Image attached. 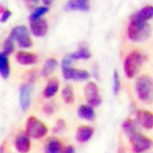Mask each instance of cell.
<instances>
[{"label":"cell","mask_w":153,"mask_h":153,"mask_svg":"<svg viewBox=\"0 0 153 153\" xmlns=\"http://www.w3.org/2000/svg\"><path fill=\"white\" fill-rule=\"evenodd\" d=\"M44 111L48 114H51L54 111V106L51 103H47L44 106Z\"/></svg>","instance_id":"cell-30"},{"label":"cell","mask_w":153,"mask_h":153,"mask_svg":"<svg viewBox=\"0 0 153 153\" xmlns=\"http://www.w3.org/2000/svg\"><path fill=\"white\" fill-rule=\"evenodd\" d=\"M16 58L20 64L25 65H34L38 61V57L36 54L24 51H19L16 54Z\"/></svg>","instance_id":"cell-14"},{"label":"cell","mask_w":153,"mask_h":153,"mask_svg":"<svg viewBox=\"0 0 153 153\" xmlns=\"http://www.w3.org/2000/svg\"><path fill=\"white\" fill-rule=\"evenodd\" d=\"M15 146L20 153H27L31 148V141L27 134H20L16 137Z\"/></svg>","instance_id":"cell-12"},{"label":"cell","mask_w":153,"mask_h":153,"mask_svg":"<svg viewBox=\"0 0 153 153\" xmlns=\"http://www.w3.org/2000/svg\"><path fill=\"white\" fill-rule=\"evenodd\" d=\"M129 140L133 151L136 153H142L150 149L152 146V141L149 138L140 132H135L129 135Z\"/></svg>","instance_id":"cell-5"},{"label":"cell","mask_w":153,"mask_h":153,"mask_svg":"<svg viewBox=\"0 0 153 153\" xmlns=\"http://www.w3.org/2000/svg\"><path fill=\"white\" fill-rule=\"evenodd\" d=\"M48 6H46V5H42V6H39V7L36 8L33 12H31V16H30V21H33L35 19H41L42 16L45 14L46 12L48 11Z\"/></svg>","instance_id":"cell-24"},{"label":"cell","mask_w":153,"mask_h":153,"mask_svg":"<svg viewBox=\"0 0 153 153\" xmlns=\"http://www.w3.org/2000/svg\"><path fill=\"white\" fill-rule=\"evenodd\" d=\"M13 50H14L13 40L10 37H9L4 42V52L8 55L9 54H11L13 51Z\"/></svg>","instance_id":"cell-27"},{"label":"cell","mask_w":153,"mask_h":153,"mask_svg":"<svg viewBox=\"0 0 153 153\" xmlns=\"http://www.w3.org/2000/svg\"><path fill=\"white\" fill-rule=\"evenodd\" d=\"M86 100L87 103L91 106H97L101 103V97L100 94V91L97 84L94 82H89L86 85L85 89Z\"/></svg>","instance_id":"cell-7"},{"label":"cell","mask_w":153,"mask_h":153,"mask_svg":"<svg viewBox=\"0 0 153 153\" xmlns=\"http://www.w3.org/2000/svg\"><path fill=\"white\" fill-rule=\"evenodd\" d=\"M72 60H78V59H88L91 57V51L85 47H81L78 50L69 54Z\"/></svg>","instance_id":"cell-21"},{"label":"cell","mask_w":153,"mask_h":153,"mask_svg":"<svg viewBox=\"0 0 153 153\" xmlns=\"http://www.w3.org/2000/svg\"><path fill=\"white\" fill-rule=\"evenodd\" d=\"M94 134V129L89 126H81L76 132V139L79 143H86L89 141Z\"/></svg>","instance_id":"cell-15"},{"label":"cell","mask_w":153,"mask_h":153,"mask_svg":"<svg viewBox=\"0 0 153 153\" xmlns=\"http://www.w3.org/2000/svg\"><path fill=\"white\" fill-rule=\"evenodd\" d=\"M48 132V126L35 117H30L27 120L26 132L34 139H41Z\"/></svg>","instance_id":"cell-4"},{"label":"cell","mask_w":153,"mask_h":153,"mask_svg":"<svg viewBox=\"0 0 153 153\" xmlns=\"http://www.w3.org/2000/svg\"><path fill=\"white\" fill-rule=\"evenodd\" d=\"M78 116L87 120H93L95 117V113L90 105H81L78 109Z\"/></svg>","instance_id":"cell-20"},{"label":"cell","mask_w":153,"mask_h":153,"mask_svg":"<svg viewBox=\"0 0 153 153\" xmlns=\"http://www.w3.org/2000/svg\"><path fill=\"white\" fill-rule=\"evenodd\" d=\"M90 9V4L86 0H73L69 1L65 5L66 10L87 11Z\"/></svg>","instance_id":"cell-17"},{"label":"cell","mask_w":153,"mask_h":153,"mask_svg":"<svg viewBox=\"0 0 153 153\" xmlns=\"http://www.w3.org/2000/svg\"><path fill=\"white\" fill-rule=\"evenodd\" d=\"M4 149L2 148V146H0V153H3Z\"/></svg>","instance_id":"cell-32"},{"label":"cell","mask_w":153,"mask_h":153,"mask_svg":"<svg viewBox=\"0 0 153 153\" xmlns=\"http://www.w3.org/2000/svg\"><path fill=\"white\" fill-rule=\"evenodd\" d=\"M65 127H66V123H65V120H59L56 123L55 126H54V132L55 133H58V132L64 130L65 129Z\"/></svg>","instance_id":"cell-28"},{"label":"cell","mask_w":153,"mask_h":153,"mask_svg":"<svg viewBox=\"0 0 153 153\" xmlns=\"http://www.w3.org/2000/svg\"><path fill=\"white\" fill-rule=\"evenodd\" d=\"M153 17V6L152 5H146L142 8L136 13L133 14L131 17V19L138 20V21L146 22H147L149 19Z\"/></svg>","instance_id":"cell-13"},{"label":"cell","mask_w":153,"mask_h":153,"mask_svg":"<svg viewBox=\"0 0 153 153\" xmlns=\"http://www.w3.org/2000/svg\"><path fill=\"white\" fill-rule=\"evenodd\" d=\"M58 89H59V81L55 78L51 79L48 82L47 85L44 89V96L47 98L52 97L57 94Z\"/></svg>","instance_id":"cell-18"},{"label":"cell","mask_w":153,"mask_h":153,"mask_svg":"<svg viewBox=\"0 0 153 153\" xmlns=\"http://www.w3.org/2000/svg\"><path fill=\"white\" fill-rule=\"evenodd\" d=\"M145 60V55L138 50L132 51L126 57L124 61V71L129 78H132Z\"/></svg>","instance_id":"cell-3"},{"label":"cell","mask_w":153,"mask_h":153,"mask_svg":"<svg viewBox=\"0 0 153 153\" xmlns=\"http://www.w3.org/2000/svg\"><path fill=\"white\" fill-rule=\"evenodd\" d=\"M30 27H31V31L33 35L38 37L45 35L48 29V22L42 18L31 21Z\"/></svg>","instance_id":"cell-9"},{"label":"cell","mask_w":153,"mask_h":153,"mask_svg":"<svg viewBox=\"0 0 153 153\" xmlns=\"http://www.w3.org/2000/svg\"><path fill=\"white\" fill-rule=\"evenodd\" d=\"M63 76L68 80H83L89 78L90 74L87 71L84 70L75 69V68L67 67L62 68Z\"/></svg>","instance_id":"cell-8"},{"label":"cell","mask_w":153,"mask_h":153,"mask_svg":"<svg viewBox=\"0 0 153 153\" xmlns=\"http://www.w3.org/2000/svg\"><path fill=\"white\" fill-rule=\"evenodd\" d=\"M137 120L143 128L146 129H151L153 128V113L148 110H140L138 111Z\"/></svg>","instance_id":"cell-10"},{"label":"cell","mask_w":153,"mask_h":153,"mask_svg":"<svg viewBox=\"0 0 153 153\" xmlns=\"http://www.w3.org/2000/svg\"><path fill=\"white\" fill-rule=\"evenodd\" d=\"M151 35V27L146 22L131 19L128 26V36L133 42L146 40Z\"/></svg>","instance_id":"cell-2"},{"label":"cell","mask_w":153,"mask_h":153,"mask_svg":"<svg viewBox=\"0 0 153 153\" xmlns=\"http://www.w3.org/2000/svg\"><path fill=\"white\" fill-rule=\"evenodd\" d=\"M57 66V62L54 58H49L45 61L42 69V74L45 76H48L54 71Z\"/></svg>","instance_id":"cell-22"},{"label":"cell","mask_w":153,"mask_h":153,"mask_svg":"<svg viewBox=\"0 0 153 153\" xmlns=\"http://www.w3.org/2000/svg\"><path fill=\"white\" fill-rule=\"evenodd\" d=\"M10 74V66L7 54L5 52H0V74L4 78H7Z\"/></svg>","instance_id":"cell-19"},{"label":"cell","mask_w":153,"mask_h":153,"mask_svg":"<svg viewBox=\"0 0 153 153\" xmlns=\"http://www.w3.org/2000/svg\"><path fill=\"white\" fill-rule=\"evenodd\" d=\"M61 143L60 139L55 137H51L47 140L45 146V153H61Z\"/></svg>","instance_id":"cell-16"},{"label":"cell","mask_w":153,"mask_h":153,"mask_svg":"<svg viewBox=\"0 0 153 153\" xmlns=\"http://www.w3.org/2000/svg\"><path fill=\"white\" fill-rule=\"evenodd\" d=\"M12 40H16L22 48H30L32 45V41L28 35V28L24 25H18L12 30L10 35Z\"/></svg>","instance_id":"cell-6"},{"label":"cell","mask_w":153,"mask_h":153,"mask_svg":"<svg viewBox=\"0 0 153 153\" xmlns=\"http://www.w3.org/2000/svg\"><path fill=\"white\" fill-rule=\"evenodd\" d=\"M122 128L126 133L130 135L136 132V123L131 119H127L123 123Z\"/></svg>","instance_id":"cell-25"},{"label":"cell","mask_w":153,"mask_h":153,"mask_svg":"<svg viewBox=\"0 0 153 153\" xmlns=\"http://www.w3.org/2000/svg\"><path fill=\"white\" fill-rule=\"evenodd\" d=\"M120 89V79L117 71H115L113 76V91L115 94H118Z\"/></svg>","instance_id":"cell-26"},{"label":"cell","mask_w":153,"mask_h":153,"mask_svg":"<svg viewBox=\"0 0 153 153\" xmlns=\"http://www.w3.org/2000/svg\"><path fill=\"white\" fill-rule=\"evenodd\" d=\"M12 15V12L9 9H5V10L2 11V14L1 18H0V22H4L7 21L8 19Z\"/></svg>","instance_id":"cell-29"},{"label":"cell","mask_w":153,"mask_h":153,"mask_svg":"<svg viewBox=\"0 0 153 153\" xmlns=\"http://www.w3.org/2000/svg\"><path fill=\"white\" fill-rule=\"evenodd\" d=\"M61 153H75L74 148L73 146H66L65 149L61 150Z\"/></svg>","instance_id":"cell-31"},{"label":"cell","mask_w":153,"mask_h":153,"mask_svg":"<svg viewBox=\"0 0 153 153\" xmlns=\"http://www.w3.org/2000/svg\"><path fill=\"white\" fill-rule=\"evenodd\" d=\"M136 91L138 97L145 103L153 100V79L149 75L143 74L138 77L136 82Z\"/></svg>","instance_id":"cell-1"},{"label":"cell","mask_w":153,"mask_h":153,"mask_svg":"<svg viewBox=\"0 0 153 153\" xmlns=\"http://www.w3.org/2000/svg\"><path fill=\"white\" fill-rule=\"evenodd\" d=\"M19 102L22 110H26L31 102V87L28 84H23L20 88Z\"/></svg>","instance_id":"cell-11"},{"label":"cell","mask_w":153,"mask_h":153,"mask_svg":"<svg viewBox=\"0 0 153 153\" xmlns=\"http://www.w3.org/2000/svg\"><path fill=\"white\" fill-rule=\"evenodd\" d=\"M63 100L67 103H73L74 101V94L73 87L70 85H67L63 88L61 92Z\"/></svg>","instance_id":"cell-23"}]
</instances>
